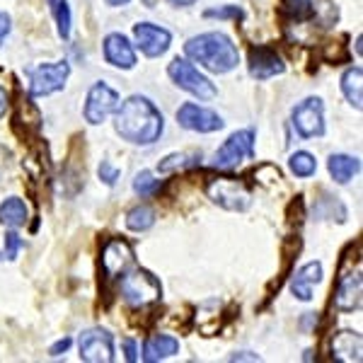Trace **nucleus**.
<instances>
[{"label": "nucleus", "instance_id": "nucleus-29", "mask_svg": "<svg viewBox=\"0 0 363 363\" xmlns=\"http://www.w3.org/2000/svg\"><path fill=\"white\" fill-rule=\"evenodd\" d=\"M284 13L294 20H308L313 15V0H281Z\"/></svg>", "mask_w": 363, "mask_h": 363}, {"label": "nucleus", "instance_id": "nucleus-23", "mask_svg": "<svg viewBox=\"0 0 363 363\" xmlns=\"http://www.w3.org/2000/svg\"><path fill=\"white\" fill-rule=\"evenodd\" d=\"M313 216L318 220H337V223H344L347 220V206L337 196H325L315 203Z\"/></svg>", "mask_w": 363, "mask_h": 363}, {"label": "nucleus", "instance_id": "nucleus-21", "mask_svg": "<svg viewBox=\"0 0 363 363\" xmlns=\"http://www.w3.org/2000/svg\"><path fill=\"white\" fill-rule=\"evenodd\" d=\"M29 218V208L25 203V199L20 196H10L0 203V225H5L8 230H17L27 223Z\"/></svg>", "mask_w": 363, "mask_h": 363}, {"label": "nucleus", "instance_id": "nucleus-5", "mask_svg": "<svg viewBox=\"0 0 363 363\" xmlns=\"http://www.w3.org/2000/svg\"><path fill=\"white\" fill-rule=\"evenodd\" d=\"M206 194L216 206L233 213H245L252 206L250 186L238 177H213L206 184Z\"/></svg>", "mask_w": 363, "mask_h": 363}, {"label": "nucleus", "instance_id": "nucleus-14", "mask_svg": "<svg viewBox=\"0 0 363 363\" xmlns=\"http://www.w3.org/2000/svg\"><path fill=\"white\" fill-rule=\"evenodd\" d=\"M102 51H104V61L119 70H131V68H136V63H138L136 49H133V44L128 42L121 32L107 34L102 44Z\"/></svg>", "mask_w": 363, "mask_h": 363}, {"label": "nucleus", "instance_id": "nucleus-18", "mask_svg": "<svg viewBox=\"0 0 363 363\" xmlns=\"http://www.w3.org/2000/svg\"><path fill=\"white\" fill-rule=\"evenodd\" d=\"M322 274H325L322 262H308V264H303L294 274V279H291V294L303 303L313 301V286L320 284Z\"/></svg>", "mask_w": 363, "mask_h": 363}, {"label": "nucleus", "instance_id": "nucleus-20", "mask_svg": "<svg viewBox=\"0 0 363 363\" xmlns=\"http://www.w3.org/2000/svg\"><path fill=\"white\" fill-rule=\"evenodd\" d=\"M327 169H330L332 179H335L337 184H349V182L361 172V160L347 153H335L327 160Z\"/></svg>", "mask_w": 363, "mask_h": 363}, {"label": "nucleus", "instance_id": "nucleus-8", "mask_svg": "<svg viewBox=\"0 0 363 363\" xmlns=\"http://www.w3.org/2000/svg\"><path fill=\"white\" fill-rule=\"evenodd\" d=\"M291 121H294V128L301 138L313 140V138H322L327 131L325 126V102L320 97H306L303 102H298L291 112Z\"/></svg>", "mask_w": 363, "mask_h": 363}, {"label": "nucleus", "instance_id": "nucleus-2", "mask_svg": "<svg viewBox=\"0 0 363 363\" xmlns=\"http://www.w3.org/2000/svg\"><path fill=\"white\" fill-rule=\"evenodd\" d=\"M184 54L191 63H199L201 68H206L216 75L230 73L240 63L238 46L223 32H206L199 34V37H191L184 44Z\"/></svg>", "mask_w": 363, "mask_h": 363}, {"label": "nucleus", "instance_id": "nucleus-31", "mask_svg": "<svg viewBox=\"0 0 363 363\" xmlns=\"http://www.w3.org/2000/svg\"><path fill=\"white\" fill-rule=\"evenodd\" d=\"M25 247V240L17 235L15 230H10L8 235H5V250L0 252V259H8V262H15L17 255H20V250Z\"/></svg>", "mask_w": 363, "mask_h": 363}, {"label": "nucleus", "instance_id": "nucleus-37", "mask_svg": "<svg viewBox=\"0 0 363 363\" xmlns=\"http://www.w3.org/2000/svg\"><path fill=\"white\" fill-rule=\"evenodd\" d=\"M8 109H10V92L5 90L3 85H0V119L8 114Z\"/></svg>", "mask_w": 363, "mask_h": 363}, {"label": "nucleus", "instance_id": "nucleus-30", "mask_svg": "<svg viewBox=\"0 0 363 363\" xmlns=\"http://www.w3.org/2000/svg\"><path fill=\"white\" fill-rule=\"evenodd\" d=\"M206 20H245V10L240 5H223V8H208L203 13Z\"/></svg>", "mask_w": 363, "mask_h": 363}, {"label": "nucleus", "instance_id": "nucleus-9", "mask_svg": "<svg viewBox=\"0 0 363 363\" xmlns=\"http://www.w3.org/2000/svg\"><path fill=\"white\" fill-rule=\"evenodd\" d=\"M119 102H121L119 92L99 80V83H95L90 87V92H87V97H85V109H83L85 121L90 126L104 124V121L116 112Z\"/></svg>", "mask_w": 363, "mask_h": 363}, {"label": "nucleus", "instance_id": "nucleus-6", "mask_svg": "<svg viewBox=\"0 0 363 363\" xmlns=\"http://www.w3.org/2000/svg\"><path fill=\"white\" fill-rule=\"evenodd\" d=\"M29 95L32 97H49L54 92H61L70 78V63L56 61V63H39L29 68Z\"/></svg>", "mask_w": 363, "mask_h": 363}, {"label": "nucleus", "instance_id": "nucleus-28", "mask_svg": "<svg viewBox=\"0 0 363 363\" xmlns=\"http://www.w3.org/2000/svg\"><path fill=\"white\" fill-rule=\"evenodd\" d=\"M51 10H54V17H56L58 37H61L63 42H68L70 32H73V13H70L68 0H56V5Z\"/></svg>", "mask_w": 363, "mask_h": 363}, {"label": "nucleus", "instance_id": "nucleus-7", "mask_svg": "<svg viewBox=\"0 0 363 363\" xmlns=\"http://www.w3.org/2000/svg\"><path fill=\"white\" fill-rule=\"evenodd\" d=\"M255 128H240L233 133L230 138L216 150L213 157V167L218 169H235L238 165H242L245 160L255 157Z\"/></svg>", "mask_w": 363, "mask_h": 363}, {"label": "nucleus", "instance_id": "nucleus-12", "mask_svg": "<svg viewBox=\"0 0 363 363\" xmlns=\"http://www.w3.org/2000/svg\"><path fill=\"white\" fill-rule=\"evenodd\" d=\"M133 42L143 56L160 58L169 51L172 34H169V29L153 25V22H138V25H133Z\"/></svg>", "mask_w": 363, "mask_h": 363}, {"label": "nucleus", "instance_id": "nucleus-25", "mask_svg": "<svg viewBox=\"0 0 363 363\" xmlns=\"http://www.w3.org/2000/svg\"><path fill=\"white\" fill-rule=\"evenodd\" d=\"M196 165H201V153H172L157 165V172L169 174L177 172V169H189Z\"/></svg>", "mask_w": 363, "mask_h": 363}, {"label": "nucleus", "instance_id": "nucleus-13", "mask_svg": "<svg viewBox=\"0 0 363 363\" xmlns=\"http://www.w3.org/2000/svg\"><path fill=\"white\" fill-rule=\"evenodd\" d=\"M136 257H133V247L121 238H112L102 247V272L107 279H119L126 269L133 267Z\"/></svg>", "mask_w": 363, "mask_h": 363}, {"label": "nucleus", "instance_id": "nucleus-16", "mask_svg": "<svg viewBox=\"0 0 363 363\" xmlns=\"http://www.w3.org/2000/svg\"><path fill=\"white\" fill-rule=\"evenodd\" d=\"M250 75L255 80H272L277 75H284L286 73V63L277 51L272 49H255L250 54Z\"/></svg>", "mask_w": 363, "mask_h": 363}, {"label": "nucleus", "instance_id": "nucleus-33", "mask_svg": "<svg viewBox=\"0 0 363 363\" xmlns=\"http://www.w3.org/2000/svg\"><path fill=\"white\" fill-rule=\"evenodd\" d=\"M97 174L107 186H114L116 182H119V177H121V169L114 167L109 160H102V162H99V167H97Z\"/></svg>", "mask_w": 363, "mask_h": 363}, {"label": "nucleus", "instance_id": "nucleus-10", "mask_svg": "<svg viewBox=\"0 0 363 363\" xmlns=\"http://www.w3.org/2000/svg\"><path fill=\"white\" fill-rule=\"evenodd\" d=\"M80 361L85 363H112L114 361V337L102 327H90L78 337Z\"/></svg>", "mask_w": 363, "mask_h": 363}, {"label": "nucleus", "instance_id": "nucleus-4", "mask_svg": "<svg viewBox=\"0 0 363 363\" xmlns=\"http://www.w3.org/2000/svg\"><path fill=\"white\" fill-rule=\"evenodd\" d=\"M167 75H169V80L179 87V90L189 92L191 97L201 99V102H208V99H213L216 95H218L216 85L211 83V80L189 61V58H179V56L172 58V63L167 66Z\"/></svg>", "mask_w": 363, "mask_h": 363}, {"label": "nucleus", "instance_id": "nucleus-40", "mask_svg": "<svg viewBox=\"0 0 363 363\" xmlns=\"http://www.w3.org/2000/svg\"><path fill=\"white\" fill-rule=\"evenodd\" d=\"M104 3H107L109 8H124V5H128L131 0H104Z\"/></svg>", "mask_w": 363, "mask_h": 363}, {"label": "nucleus", "instance_id": "nucleus-11", "mask_svg": "<svg viewBox=\"0 0 363 363\" xmlns=\"http://www.w3.org/2000/svg\"><path fill=\"white\" fill-rule=\"evenodd\" d=\"M177 124L194 133H216L225 126V121H223V116L216 114L213 109L201 107V104H196V102H184L177 109Z\"/></svg>", "mask_w": 363, "mask_h": 363}, {"label": "nucleus", "instance_id": "nucleus-36", "mask_svg": "<svg viewBox=\"0 0 363 363\" xmlns=\"http://www.w3.org/2000/svg\"><path fill=\"white\" fill-rule=\"evenodd\" d=\"M10 29H13V17L8 13H0V46H3L5 37L10 34Z\"/></svg>", "mask_w": 363, "mask_h": 363}, {"label": "nucleus", "instance_id": "nucleus-35", "mask_svg": "<svg viewBox=\"0 0 363 363\" xmlns=\"http://www.w3.org/2000/svg\"><path fill=\"white\" fill-rule=\"evenodd\" d=\"M121 347H124V356H126L128 363L138 361V347H136V342H133V339H124V342H121Z\"/></svg>", "mask_w": 363, "mask_h": 363}, {"label": "nucleus", "instance_id": "nucleus-34", "mask_svg": "<svg viewBox=\"0 0 363 363\" xmlns=\"http://www.w3.org/2000/svg\"><path fill=\"white\" fill-rule=\"evenodd\" d=\"M70 347H73V339H70V337L58 339V342L54 344V347L49 349V356H51V359H58V356H63V354H66V351H68Z\"/></svg>", "mask_w": 363, "mask_h": 363}, {"label": "nucleus", "instance_id": "nucleus-19", "mask_svg": "<svg viewBox=\"0 0 363 363\" xmlns=\"http://www.w3.org/2000/svg\"><path fill=\"white\" fill-rule=\"evenodd\" d=\"M179 354V339L172 335H150L143 344V361L157 363Z\"/></svg>", "mask_w": 363, "mask_h": 363}, {"label": "nucleus", "instance_id": "nucleus-38", "mask_svg": "<svg viewBox=\"0 0 363 363\" xmlns=\"http://www.w3.org/2000/svg\"><path fill=\"white\" fill-rule=\"evenodd\" d=\"M230 361H259V356L250 354V351H238V354L230 356Z\"/></svg>", "mask_w": 363, "mask_h": 363}, {"label": "nucleus", "instance_id": "nucleus-3", "mask_svg": "<svg viewBox=\"0 0 363 363\" xmlns=\"http://www.w3.org/2000/svg\"><path fill=\"white\" fill-rule=\"evenodd\" d=\"M119 294L131 308H148L160 301L162 286L148 269H126L119 281Z\"/></svg>", "mask_w": 363, "mask_h": 363}, {"label": "nucleus", "instance_id": "nucleus-32", "mask_svg": "<svg viewBox=\"0 0 363 363\" xmlns=\"http://www.w3.org/2000/svg\"><path fill=\"white\" fill-rule=\"evenodd\" d=\"M313 13H315V17H318V22L322 27H332L337 22V17H339V13H337V8L335 5L330 3V0H325V3H320L318 8L313 5Z\"/></svg>", "mask_w": 363, "mask_h": 363}, {"label": "nucleus", "instance_id": "nucleus-39", "mask_svg": "<svg viewBox=\"0 0 363 363\" xmlns=\"http://www.w3.org/2000/svg\"><path fill=\"white\" fill-rule=\"evenodd\" d=\"M169 5H174V8H189V5H194L196 0H167Z\"/></svg>", "mask_w": 363, "mask_h": 363}, {"label": "nucleus", "instance_id": "nucleus-1", "mask_svg": "<svg viewBox=\"0 0 363 363\" xmlns=\"http://www.w3.org/2000/svg\"><path fill=\"white\" fill-rule=\"evenodd\" d=\"M114 128L121 140L131 145H153L165 131V116L153 99L133 95L119 102L114 112Z\"/></svg>", "mask_w": 363, "mask_h": 363}, {"label": "nucleus", "instance_id": "nucleus-15", "mask_svg": "<svg viewBox=\"0 0 363 363\" xmlns=\"http://www.w3.org/2000/svg\"><path fill=\"white\" fill-rule=\"evenodd\" d=\"M363 301V279L361 272H349L339 279L337 294H335V308L339 313H356Z\"/></svg>", "mask_w": 363, "mask_h": 363}, {"label": "nucleus", "instance_id": "nucleus-26", "mask_svg": "<svg viewBox=\"0 0 363 363\" xmlns=\"http://www.w3.org/2000/svg\"><path fill=\"white\" fill-rule=\"evenodd\" d=\"M289 167L296 177L308 179L318 172V160H315V155L308 153V150H296V153H291L289 157Z\"/></svg>", "mask_w": 363, "mask_h": 363}, {"label": "nucleus", "instance_id": "nucleus-27", "mask_svg": "<svg viewBox=\"0 0 363 363\" xmlns=\"http://www.w3.org/2000/svg\"><path fill=\"white\" fill-rule=\"evenodd\" d=\"M160 189H162V182L155 179V174L150 172V169L138 172L136 179H133V191H136L140 199H150V196L160 194Z\"/></svg>", "mask_w": 363, "mask_h": 363}, {"label": "nucleus", "instance_id": "nucleus-22", "mask_svg": "<svg viewBox=\"0 0 363 363\" xmlns=\"http://www.w3.org/2000/svg\"><path fill=\"white\" fill-rule=\"evenodd\" d=\"M342 95L347 97V102L354 109L363 107V68L361 66H351L342 73Z\"/></svg>", "mask_w": 363, "mask_h": 363}, {"label": "nucleus", "instance_id": "nucleus-17", "mask_svg": "<svg viewBox=\"0 0 363 363\" xmlns=\"http://www.w3.org/2000/svg\"><path fill=\"white\" fill-rule=\"evenodd\" d=\"M330 354L335 361L342 363H361L363 359V339L359 332L342 330L332 337L330 342Z\"/></svg>", "mask_w": 363, "mask_h": 363}, {"label": "nucleus", "instance_id": "nucleus-24", "mask_svg": "<svg viewBox=\"0 0 363 363\" xmlns=\"http://www.w3.org/2000/svg\"><path fill=\"white\" fill-rule=\"evenodd\" d=\"M155 225V211L145 203H138L126 213V228L131 233H148Z\"/></svg>", "mask_w": 363, "mask_h": 363}]
</instances>
